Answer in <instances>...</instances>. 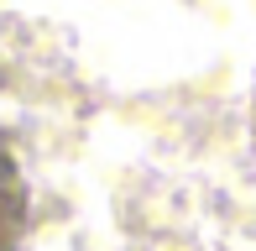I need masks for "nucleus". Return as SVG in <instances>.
I'll return each mask as SVG.
<instances>
[{
    "mask_svg": "<svg viewBox=\"0 0 256 251\" xmlns=\"http://www.w3.org/2000/svg\"><path fill=\"white\" fill-rule=\"evenodd\" d=\"M21 230H26V178L10 152V136L0 131V251H16Z\"/></svg>",
    "mask_w": 256,
    "mask_h": 251,
    "instance_id": "obj_1",
    "label": "nucleus"
}]
</instances>
